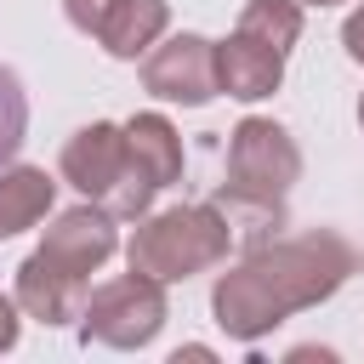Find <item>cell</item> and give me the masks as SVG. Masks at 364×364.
Here are the masks:
<instances>
[{
    "label": "cell",
    "mask_w": 364,
    "mask_h": 364,
    "mask_svg": "<svg viewBox=\"0 0 364 364\" xmlns=\"http://www.w3.org/2000/svg\"><path fill=\"white\" fill-rule=\"evenodd\" d=\"M353 267H358V256L341 233L318 228V233L273 239V245H256L245 262H233L216 279L210 313L233 341H262L290 313H307V307L330 301L347 284Z\"/></svg>",
    "instance_id": "obj_1"
},
{
    "label": "cell",
    "mask_w": 364,
    "mask_h": 364,
    "mask_svg": "<svg viewBox=\"0 0 364 364\" xmlns=\"http://www.w3.org/2000/svg\"><path fill=\"white\" fill-rule=\"evenodd\" d=\"M296 182H301V148L279 119L250 114L228 131V182H222V199H216L228 228L239 216H256V222L279 216V199Z\"/></svg>",
    "instance_id": "obj_2"
},
{
    "label": "cell",
    "mask_w": 364,
    "mask_h": 364,
    "mask_svg": "<svg viewBox=\"0 0 364 364\" xmlns=\"http://www.w3.org/2000/svg\"><path fill=\"white\" fill-rule=\"evenodd\" d=\"M228 250H233V228H228L222 205H171V210L136 216L125 262H131V273L176 284V279H193V273L228 262Z\"/></svg>",
    "instance_id": "obj_3"
},
{
    "label": "cell",
    "mask_w": 364,
    "mask_h": 364,
    "mask_svg": "<svg viewBox=\"0 0 364 364\" xmlns=\"http://www.w3.org/2000/svg\"><path fill=\"white\" fill-rule=\"evenodd\" d=\"M63 182H74L91 205H102L114 222H136L154 205V182L142 176V165L125 148V125L91 119L63 142Z\"/></svg>",
    "instance_id": "obj_4"
},
{
    "label": "cell",
    "mask_w": 364,
    "mask_h": 364,
    "mask_svg": "<svg viewBox=\"0 0 364 364\" xmlns=\"http://www.w3.org/2000/svg\"><path fill=\"white\" fill-rule=\"evenodd\" d=\"M171 318V301H165V284L148 279V273H119L108 284H97L80 307V341L91 347H119V353H136L148 347Z\"/></svg>",
    "instance_id": "obj_5"
},
{
    "label": "cell",
    "mask_w": 364,
    "mask_h": 364,
    "mask_svg": "<svg viewBox=\"0 0 364 364\" xmlns=\"http://www.w3.org/2000/svg\"><path fill=\"white\" fill-rule=\"evenodd\" d=\"M142 85L159 102H182V108H205L216 97V40L205 34H171L159 46H148L142 57Z\"/></svg>",
    "instance_id": "obj_6"
},
{
    "label": "cell",
    "mask_w": 364,
    "mask_h": 364,
    "mask_svg": "<svg viewBox=\"0 0 364 364\" xmlns=\"http://www.w3.org/2000/svg\"><path fill=\"white\" fill-rule=\"evenodd\" d=\"M114 250H119V233H114V216H108L102 205L63 210V216L46 228V239H40V256H46L51 267L85 279V284H91V273H97Z\"/></svg>",
    "instance_id": "obj_7"
},
{
    "label": "cell",
    "mask_w": 364,
    "mask_h": 364,
    "mask_svg": "<svg viewBox=\"0 0 364 364\" xmlns=\"http://www.w3.org/2000/svg\"><path fill=\"white\" fill-rule=\"evenodd\" d=\"M85 296H91V284H85V279H74V273H63V267H51L40 250L17 267V307H23L28 318H40L46 330L74 324V318H80V307H85Z\"/></svg>",
    "instance_id": "obj_8"
},
{
    "label": "cell",
    "mask_w": 364,
    "mask_h": 364,
    "mask_svg": "<svg viewBox=\"0 0 364 364\" xmlns=\"http://www.w3.org/2000/svg\"><path fill=\"white\" fill-rule=\"evenodd\" d=\"M279 80H284V57L273 46H262L239 28L228 40H216V91H228L239 102H262L279 91Z\"/></svg>",
    "instance_id": "obj_9"
},
{
    "label": "cell",
    "mask_w": 364,
    "mask_h": 364,
    "mask_svg": "<svg viewBox=\"0 0 364 364\" xmlns=\"http://www.w3.org/2000/svg\"><path fill=\"white\" fill-rule=\"evenodd\" d=\"M171 28V6L165 0H114L108 17L97 23V46L119 63H136L148 57V46H159Z\"/></svg>",
    "instance_id": "obj_10"
},
{
    "label": "cell",
    "mask_w": 364,
    "mask_h": 364,
    "mask_svg": "<svg viewBox=\"0 0 364 364\" xmlns=\"http://www.w3.org/2000/svg\"><path fill=\"white\" fill-rule=\"evenodd\" d=\"M125 148H131V159L142 165V176L154 188H171L182 176V136L165 114H131L125 119Z\"/></svg>",
    "instance_id": "obj_11"
},
{
    "label": "cell",
    "mask_w": 364,
    "mask_h": 364,
    "mask_svg": "<svg viewBox=\"0 0 364 364\" xmlns=\"http://www.w3.org/2000/svg\"><path fill=\"white\" fill-rule=\"evenodd\" d=\"M51 193H57V182L40 165H6L0 171V239L34 228L51 210Z\"/></svg>",
    "instance_id": "obj_12"
},
{
    "label": "cell",
    "mask_w": 364,
    "mask_h": 364,
    "mask_svg": "<svg viewBox=\"0 0 364 364\" xmlns=\"http://www.w3.org/2000/svg\"><path fill=\"white\" fill-rule=\"evenodd\" d=\"M239 34L273 46V51L284 57V51L301 40V0H245V11H239Z\"/></svg>",
    "instance_id": "obj_13"
},
{
    "label": "cell",
    "mask_w": 364,
    "mask_h": 364,
    "mask_svg": "<svg viewBox=\"0 0 364 364\" xmlns=\"http://www.w3.org/2000/svg\"><path fill=\"white\" fill-rule=\"evenodd\" d=\"M23 136H28V97H23V80L0 63V171L17 159Z\"/></svg>",
    "instance_id": "obj_14"
},
{
    "label": "cell",
    "mask_w": 364,
    "mask_h": 364,
    "mask_svg": "<svg viewBox=\"0 0 364 364\" xmlns=\"http://www.w3.org/2000/svg\"><path fill=\"white\" fill-rule=\"evenodd\" d=\"M108 6H114V0H63V11H68V23H74L80 34H97V23L108 17Z\"/></svg>",
    "instance_id": "obj_15"
},
{
    "label": "cell",
    "mask_w": 364,
    "mask_h": 364,
    "mask_svg": "<svg viewBox=\"0 0 364 364\" xmlns=\"http://www.w3.org/2000/svg\"><path fill=\"white\" fill-rule=\"evenodd\" d=\"M341 46H347V57H353V63H364V6L341 23Z\"/></svg>",
    "instance_id": "obj_16"
},
{
    "label": "cell",
    "mask_w": 364,
    "mask_h": 364,
    "mask_svg": "<svg viewBox=\"0 0 364 364\" xmlns=\"http://www.w3.org/2000/svg\"><path fill=\"white\" fill-rule=\"evenodd\" d=\"M17 347V296H0V353Z\"/></svg>",
    "instance_id": "obj_17"
},
{
    "label": "cell",
    "mask_w": 364,
    "mask_h": 364,
    "mask_svg": "<svg viewBox=\"0 0 364 364\" xmlns=\"http://www.w3.org/2000/svg\"><path fill=\"white\" fill-rule=\"evenodd\" d=\"M301 6H347V0H301Z\"/></svg>",
    "instance_id": "obj_18"
},
{
    "label": "cell",
    "mask_w": 364,
    "mask_h": 364,
    "mask_svg": "<svg viewBox=\"0 0 364 364\" xmlns=\"http://www.w3.org/2000/svg\"><path fill=\"white\" fill-rule=\"evenodd\" d=\"M358 125H364V97H358Z\"/></svg>",
    "instance_id": "obj_19"
}]
</instances>
